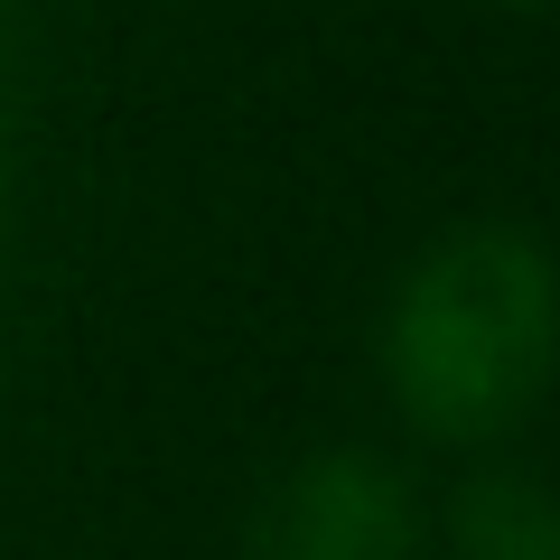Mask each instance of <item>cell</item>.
<instances>
[{
	"mask_svg": "<svg viewBox=\"0 0 560 560\" xmlns=\"http://www.w3.org/2000/svg\"><path fill=\"white\" fill-rule=\"evenodd\" d=\"M234 560H420V504L383 458L327 448L261 486Z\"/></svg>",
	"mask_w": 560,
	"mask_h": 560,
	"instance_id": "2",
	"label": "cell"
},
{
	"mask_svg": "<svg viewBox=\"0 0 560 560\" xmlns=\"http://www.w3.org/2000/svg\"><path fill=\"white\" fill-rule=\"evenodd\" d=\"M560 374V271L514 224H458L401 271L383 383L420 440H504Z\"/></svg>",
	"mask_w": 560,
	"mask_h": 560,
	"instance_id": "1",
	"label": "cell"
},
{
	"mask_svg": "<svg viewBox=\"0 0 560 560\" xmlns=\"http://www.w3.org/2000/svg\"><path fill=\"white\" fill-rule=\"evenodd\" d=\"M458 560H560V486L533 467H486L448 504Z\"/></svg>",
	"mask_w": 560,
	"mask_h": 560,
	"instance_id": "3",
	"label": "cell"
}]
</instances>
